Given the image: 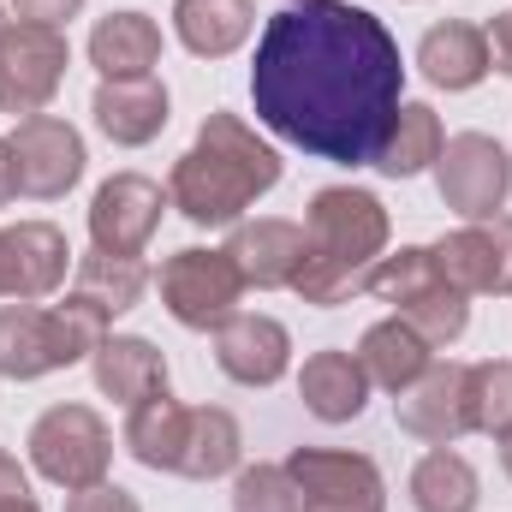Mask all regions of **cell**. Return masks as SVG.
I'll return each mask as SVG.
<instances>
[{
  "label": "cell",
  "mask_w": 512,
  "mask_h": 512,
  "mask_svg": "<svg viewBox=\"0 0 512 512\" xmlns=\"http://www.w3.org/2000/svg\"><path fill=\"white\" fill-rule=\"evenodd\" d=\"M405 60L376 12L352 0H304L268 18L251 66L256 120L292 149L370 167L399 114Z\"/></svg>",
  "instance_id": "obj_1"
},
{
  "label": "cell",
  "mask_w": 512,
  "mask_h": 512,
  "mask_svg": "<svg viewBox=\"0 0 512 512\" xmlns=\"http://www.w3.org/2000/svg\"><path fill=\"white\" fill-rule=\"evenodd\" d=\"M274 185H280V155L239 114H209L167 179V203L191 227H239V215Z\"/></svg>",
  "instance_id": "obj_2"
},
{
  "label": "cell",
  "mask_w": 512,
  "mask_h": 512,
  "mask_svg": "<svg viewBox=\"0 0 512 512\" xmlns=\"http://www.w3.org/2000/svg\"><path fill=\"white\" fill-rule=\"evenodd\" d=\"M387 251V209L358 185H322L304 209V262L292 292L316 310H334L364 292L370 268Z\"/></svg>",
  "instance_id": "obj_3"
},
{
  "label": "cell",
  "mask_w": 512,
  "mask_h": 512,
  "mask_svg": "<svg viewBox=\"0 0 512 512\" xmlns=\"http://www.w3.org/2000/svg\"><path fill=\"white\" fill-rule=\"evenodd\" d=\"M108 340V316L84 304L78 292L66 304H0V376L6 382H36L48 370L96 358Z\"/></svg>",
  "instance_id": "obj_4"
},
{
  "label": "cell",
  "mask_w": 512,
  "mask_h": 512,
  "mask_svg": "<svg viewBox=\"0 0 512 512\" xmlns=\"http://www.w3.org/2000/svg\"><path fill=\"white\" fill-rule=\"evenodd\" d=\"M364 292H376L382 304H393V316L411 322L429 346H453V340L465 334V322H471L465 292L441 274L435 251H423V245H405V251L382 256V262L370 268Z\"/></svg>",
  "instance_id": "obj_5"
},
{
  "label": "cell",
  "mask_w": 512,
  "mask_h": 512,
  "mask_svg": "<svg viewBox=\"0 0 512 512\" xmlns=\"http://www.w3.org/2000/svg\"><path fill=\"white\" fill-rule=\"evenodd\" d=\"M108 459H114V435L90 405H54L30 423V465L48 483H60L66 495L102 483Z\"/></svg>",
  "instance_id": "obj_6"
},
{
  "label": "cell",
  "mask_w": 512,
  "mask_h": 512,
  "mask_svg": "<svg viewBox=\"0 0 512 512\" xmlns=\"http://www.w3.org/2000/svg\"><path fill=\"white\" fill-rule=\"evenodd\" d=\"M155 286H161L167 316H173L179 328H197V334H209V328H221L227 316H239V298H245V280H239L233 256L203 251V245L167 256L161 274H155Z\"/></svg>",
  "instance_id": "obj_7"
},
{
  "label": "cell",
  "mask_w": 512,
  "mask_h": 512,
  "mask_svg": "<svg viewBox=\"0 0 512 512\" xmlns=\"http://www.w3.org/2000/svg\"><path fill=\"white\" fill-rule=\"evenodd\" d=\"M66 66H72V48H66V30H48V24H6L0 30V108L6 114H42L54 102V90L66 84Z\"/></svg>",
  "instance_id": "obj_8"
},
{
  "label": "cell",
  "mask_w": 512,
  "mask_h": 512,
  "mask_svg": "<svg viewBox=\"0 0 512 512\" xmlns=\"http://www.w3.org/2000/svg\"><path fill=\"white\" fill-rule=\"evenodd\" d=\"M435 185H441V203L453 215L489 221L512 191V155L495 137H483V131H459L435 155Z\"/></svg>",
  "instance_id": "obj_9"
},
{
  "label": "cell",
  "mask_w": 512,
  "mask_h": 512,
  "mask_svg": "<svg viewBox=\"0 0 512 512\" xmlns=\"http://www.w3.org/2000/svg\"><path fill=\"white\" fill-rule=\"evenodd\" d=\"M286 477H292L304 512H382L387 507L382 471H376L364 453L298 447V453L286 459Z\"/></svg>",
  "instance_id": "obj_10"
},
{
  "label": "cell",
  "mask_w": 512,
  "mask_h": 512,
  "mask_svg": "<svg viewBox=\"0 0 512 512\" xmlns=\"http://www.w3.org/2000/svg\"><path fill=\"white\" fill-rule=\"evenodd\" d=\"M6 143H12L18 197L54 203V197H66V191L84 179V137L66 126L60 114H30V120H18V131H12Z\"/></svg>",
  "instance_id": "obj_11"
},
{
  "label": "cell",
  "mask_w": 512,
  "mask_h": 512,
  "mask_svg": "<svg viewBox=\"0 0 512 512\" xmlns=\"http://www.w3.org/2000/svg\"><path fill=\"white\" fill-rule=\"evenodd\" d=\"M161 209H167V191L143 173H114L96 203H90V239L96 251L108 256H143L155 227H161Z\"/></svg>",
  "instance_id": "obj_12"
},
{
  "label": "cell",
  "mask_w": 512,
  "mask_h": 512,
  "mask_svg": "<svg viewBox=\"0 0 512 512\" xmlns=\"http://www.w3.org/2000/svg\"><path fill=\"white\" fill-rule=\"evenodd\" d=\"M441 274L471 298V292H512V215H489V221H471L459 233H447L441 245H429Z\"/></svg>",
  "instance_id": "obj_13"
},
{
  "label": "cell",
  "mask_w": 512,
  "mask_h": 512,
  "mask_svg": "<svg viewBox=\"0 0 512 512\" xmlns=\"http://www.w3.org/2000/svg\"><path fill=\"white\" fill-rule=\"evenodd\" d=\"M393 417L405 435L429 441V447H453L471 429V405H465V364H429L411 387H399Z\"/></svg>",
  "instance_id": "obj_14"
},
{
  "label": "cell",
  "mask_w": 512,
  "mask_h": 512,
  "mask_svg": "<svg viewBox=\"0 0 512 512\" xmlns=\"http://www.w3.org/2000/svg\"><path fill=\"white\" fill-rule=\"evenodd\" d=\"M215 364L245 387H274L292 364V334L274 322V316H256L239 310L215 328Z\"/></svg>",
  "instance_id": "obj_15"
},
{
  "label": "cell",
  "mask_w": 512,
  "mask_h": 512,
  "mask_svg": "<svg viewBox=\"0 0 512 512\" xmlns=\"http://www.w3.org/2000/svg\"><path fill=\"white\" fill-rule=\"evenodd\" d=\"M90 114L120 149H143L167 131V84L161 78H102Z\"/></svg>",
  "instance_id": "obj_16"
},
{
  "label": "cell",
  "mask_w": 512,
  "mask_h": 512,
  "mask_svg": "<svg viewBox=\"0 0 512 512\" xmlns=\"http://www.w3.org/2000/svg\"><path fill=\"white\" fill-rule=\"evenodd\" d=\"M227 256L239 268V280L256 292H274V286H292L298 262H304V227L298 221H239Z\"/></svg>",
  "instance_id": "obj_17"
},
{
  "label": "cell",
  "mask_w": 512,
  "mask_h": 512,
  "mask_svg": "<svg viewBox=\"0 0 512 512\" xmlns=\"http://www.w3.org/2000/svg\"><path fill=\"white\" fill-rule=\"evenodd\" d=\"M298 393H304V411L322 417V423H352L364 405H370V376L358 364V352H310L304 370H298Z\"/></svg>",
  "instance_id": "obj_18"
},
{
  "label": "cell",
  "mask_w": 512,
  "mask_h": 512,
  "mask_svg": "<svg viewBox=\"0 0 512 512\" xmlns=\"http://www.w3.org/2000/svg\"><path fill=\"white\" fill-rule=\"evenodd\" d=\"M6 245H12V304L48 298V292L66 280V268H72L66 233L48 227V221H18V227H6Z\"/></svg>",
  "instance_id": "obj_19"
},
{
  "label": "cell",
  "mask_w": 512,
  "mask_h": 512,
  "mask_svg": "<svg viewBox=\"0 0 512 512\" xmlns=\"http://www.w3.org/2000/svg\"><path fill=\"white\" fill-rule=\"evenodd\" d=\"M417 66H423V78L435 90H477L489 78V42H483L477 24L447 18L417 42Z\"/></svg>",
  "instance_id": "obj_20"
},
{
  "label": "cell",
  "mask_w": 512,
  "mask_h": 512,
  "mask_svg": "<svg viewBox=\"0 0 512 512\" xmlns=\"http://www.w3.org/2000/svg\"><path fill=\"white\" fill-rule=\"evenodd\" d=\"M161 60V24L143 12H108L90 30V66L102 78H155Z\"/></svg>",
  "instance_id": "obj_21"
},
{
  "label": "cell",
  "mask_w": 512,
  "mask_h": 512,
  "mask_svg": "<svg viewBox=\"0 0 512 512\" xmlns=\"http://www.w3.org/2000/svg\"><path fill=\"white\" fill-rule=\"evenodd\" d=\"M185 429H191V405H179L167 387H155L149 399H137V405L126 411L131 459H137V465H149V471H179Z\"/></svg>",
  "instance_id": "obj_22"
},
{
  "label": "cell",
  "mask_w": 512,
  "mask_h": 512,
  "mask_svg": "<svg viewBox=\"0 0 512 512\" xmlns=\"http://www.w3.org/2000/svg\"><path fill=\"white\" fill-rule=\"evenodd\" d=\"M358 364H364V376L370 387H387V393H399V387H411L429 364H435V346L411 328V322H399V316H387L376 322L364 340H358Z\"/></svg>",
  "instance_id": "obj_23"
},
{
  "label": "cell",
  "mask_w": 512,
  "mask_h": 512,
  "mask_svg": "<svg viewBox=\"0 0 512 512\" xmlns=\"http://www.w3.org/2000/svg\"><path fill=\"white\" fill-rule=\"evenodd\" d=\"M256 24L251 0H173V30L197 60H227Z\"/></svg>",
  "instance_id": "obj_24"
},
{
  "label": "cell",
  "mask_w": 512,
  "mask_h": 512,
  "mask_svg": "<svg viewBox=\"0 0 512 512\" xmlns=\"http://www.w3.org/2000/svg\"><path fill=\"white\" fill-rule=\"evenodd\" d=\"M96 387L131 411L137 399H149L155 387H167V358L149 340H137V334H108L96 346Z\"/></svg>",
  "instance_id": "obj_25"
},
{
  "label": "cell",
  "mask_w": 512,
  "mask_h": 512,
  "mask_svg": "<svg viewBox=\"0 0 512 512\" xmlns=\"http://www.w3.org/2000/svg\"><path fill=\"white\" fill-rule=\"evenodd\" d=\"M441 143H447V131H441V114L429 102H399V114H393V126H387L370 167H382L387 179H411V173L435 167Z\"/></svg>",
  "instance_id": "obj_26"
},
{
  "label": "cell",
  "mask_w": 512,
  "mask_h": 512,
  "mask_svg": "<svg viewBox=\"0 0 512 512\" xmlns=\"http://www.w3.org/2000/svg\"><path fill=\"white\" fill-rule=\"evenodd\" d=\"M239 453H245V441H239L233 411H221V405H191V429H185L179 477H191V483H215V477L239 471Z\"/></svg>",
  "instance_id": "obj_27"
},
{
  "label": "cell",
  "mask_w": 512,
  "mask_h": 512,
  "mask_svg": "<svg viewBox=\"0 0 512 512\" xmlns=\"http://www.w3.org/2000/svg\"><path fill=\"white\" fill-rule=\"evenodd\" d=\"M72 292H78L84 304H96V310L114 322V316H126L131 304L149 292V268H143L137 256L90 251V256H78V280H72Z\"/></svg>",
  "instance_id": "obj_28"
},
{
  "label": "cell",
  "mask_w": 512,
  "mask_h": 512,
  "mask_svg": "<svg viewBox=\"0 0 512 512\" xmlns=\"http://www.w3.org/2000/svg\"><path fill=\"white\" fill-rule=\"evenodd\" d=\"M411 507L417 512H471L477 507V471L465 453L453 447H435L417 459L411 471Z\"/></svg>",
  "instance_id": "obj_29"
},
{
  "label": "cell",
  "mask_w": 512,
  "mask_h": 512,
  "mask_svg": "<svg viewBox=\"0 0 512 512\" xmlns=\"http://www.w3.org/2000/svg\"><path fill=\"white\" fill-rule=\"evenodd\" d=\"M465 405H471V429L483 435H507L512 429V364H471L465 370Z\"/></svg>",
  "instance_id": "obj_30"
},
{
  "label": "cell",
  "mask_w": 512,
  "mask_h": 512,
  "mask_svg": "<svg viewBox=\"0 0 512 512\" xmlns=\"http://www.w3.org/2000/svg\"><path fill=\"white\" fill-rule=\"evenodd\" d=\"M233 512H304L286 465H251L233 483Z\"/></svg>",
  "instance_id": "obj_31"
},
{
  "label": "cell",
  "mask_w": 512,
  "mask_h": 512,
  "mask_svg": "<svg viewBox=\"0 0 512 512\" xmlns=\"http://www.w3.org/2000/svg\"><path fill=\"white\" fill-rule=\"evenodd\" d=\"M66 512H143L137 501H131L120 483H90V489H72V501H66Z\"/></svg>",
  "instance_id": "obj_32"
},
{
  "label": "cell",
  "mask_w": 512,
  "mask_h": 512,
  "mask_svg": "<svg viewBox=\"0 0 512 512\" xmlns=\"http://www.w3.org/2000/svg\"><path fill=\"white\" fill-rule=\"evenodd\" d=\"M84 0H12V18L18 24H48V30H66L78 18Z\"/></svg>",
  "instance_id": "obj_33"
},
{
  "label": "cell",
  "mask_w": 512,
  "mask_h": 512,
  "mask_svg": "<svg viewBox=\"0 0 512 512\" xmlns=\"http://www.w3.org/2000/svg\"><path fill=\"white\" fill-rule=\"evenodd\" d=\"M483 42H489V66L512 78V12H495V18H489Z\"/></svg>",
  "instance_id": "obj_34"
},
{
  "label": "cell",
  "mask_w": 512,
  "mask_h": 512,
  "mask_svg": "<svg viewBox=\"0 0 512 512\" xmlns=\"http://www.w3.org/2000/svg\"><path fill=\"white\" fill-rule=\"evenodd\" d=\"M12 501H30V477H24V465L0 447V507H12Z\"/></svg>",
  "instance_id": "obj_35"
},
{
  "label": "cell",
  "mask_w": 512,
  "mask_h": 512,
  "mask_svg": "<svg viewBox=\"0 0 512 512\" xmlns=\"http://www.w3.org/2000/svg\"><path fill=\"white\" fill-rule=\"evenodd\" d=\"M12 197H18V179H12V143L0 137V209H6Z\"/></svg>",
  "instance_id": "obj_36"
},
{
  "label": "cell",
  "mask_w": 512,
  "mask_h": 512,
  "mask_svg": "<svg viewBox=\"0 0 512 512\" xmlns=\"http://www.w3.org/2000/svg\"><path fill=\"white\" fill-rule=\"evenodd\" d=\"M0 298H12V245H6V227H0Z\"/></svg>",
  "instance_id": "obj_37"
},
{
  "label": "cell",
  "mask_w": 512,
  "mask_h": 512,
  "mask_svg": "<svg viewBox=\"0 0 512 512\" xmlns=\"http://www.w3.org/2000/svg\"><path fill=\"white\" fill-rule=\"evenodd\" d=\"M501 465H507V477H512V429L501 435Z\"/></svg>",
  "instance_id": "obj_38"
},
{
  "label": "cell",
  "mask_w": 512,
  "mask_h": 512,
  "mask_svg": "<svg viewBox=\"0 0 512 512\" xmlns=\"http://www.w3.org/2000/svg\"><path fill=\"white\" fill-rule=\"evenodd\" d=\"M0 512H42V507H36V495H30V501H12V507H0Z\"/></svg>",
  "instance_id": "obj_39"
},
{
  "label": "cell",
  "mask_w": 512,
  "mask_h": 512,
  "mask_svg": "<svg viewBox=\"0 0 512 512\" xmlns=\"http://www.w3.org/2000/svg\"><path fill=\"white\" fill-rule=\"evenodd\" d=\"M292 6H304V0H292Z\"/></svg>",
  "instance_id": "obj_40"
},
{
  "label": "cell",
  "mask_w": 512,
  "mask_h": 512,
  "mask_svg": "<svg viewBox=\"0 0 512 512\" xmlns=\"http://www.w3.org/2000/svg\"><path fill=\"white\" fill-rule=\"evenodd\" d=\"M0 30H6V18H0Z\"/></svg>",
  "instance_id": "obj_41"
}]
</instances>
